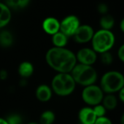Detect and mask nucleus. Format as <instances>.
I'll use <instances>...</instances> for the list:
<instances>
[{"label":"nucleus","instance_id":"f257e3e1","mask_svg":"<svg viewBox=\"0 0 124 124\" xmlns=\"http://www.w3.org/2000/svg\"><path fill=\"white\" fill-rule=\"evenodd\" d=\"M45 61L58 73H70L77 64L76 55L66 47H53L49 49L45 54Z\"/></svg>","mask_w":124,"mask_h":124},{"label":"nucleus","instance_id":"f03ea898","mask_svg":"<svg viewBox=\"0 0 124 124\" xmlns=\"http://www.w3.org/2000/svg\"><path fill=\"white\" fill-rule=\"evenodd\" d=\"M76 83L70 73H58L51 82L52 91L59 96H67L73 93Z\"/></svg>","mask_w":124,"mask_h":124},{"label":"nucleus","instance_id":"7ed1b4c3","mask_svg":"<svg viewBox=\"0 0 124 124\" xmlns=\"http://www.w3.org/2000/svg\"><path fill=\"white\" fill-rule=\"evenodd\" d=\"M76 84L84 87L96 83L98 74L93 66L77 64L70 72Z\"/></svg>","mask_w":124,"mask_h":124},{"label":"nucleus","instance_id":"20e7f679","mask_svg":"<svg viewBox=\"0 0 124 124\" xmlns=\"http://www.w3.org/2000/svg\"><path fill=\"white\" fill-rule=\"evenodd\" d=\"M124 86V75L118 71H109L104 73L100 80L99 87L107 94L119 92Z\"/></svg>","mask_w":124,"mask_h":124},{"label":"nucleus","instance_id":"39448f33","mask_svg":"<svg viewBox=\"0 0 124 124\" xmlns=\"http://www.w3.org/2000/svg\"><path fill=\"white\" fill-rule=\"evenodd\" d=\"M115 37L109 30L100 29L96 32L91 39L92 49L97 53H102L109 51L114 46Z\"/></svg>","mask_w":124,"mask_h":124},{"label":"nucleus","instance_id":"423d86ee","mask_svg":"<svg viewBox=\"0 0 124 124\" xmlns=\"http://www.w3.org/2000/svg\"><path fill=\"white\" fill-rule=\"evenodd\" d=\"M104 96V92L101 88L95 84L85 87L82 91L83 101L90 106H96L101 104Z\"/></svg>","mask_w":124,"mask_h":124},{"label":"nucleus","instance_id":"0eeeda50","mask_svg":"<svg viewBox=\"0 0 124 124\" xmlns=\"http://www.w3.org/2000/svg\"><path fill=\"white\" fill-rule=\"evenodd\" d=\"M80 26L79 18L74 15L65 17L60 22V31L67 37H73L79 26Z\"/></svg>","mask_w":124,"mask_h":124},{"label":"nucleus","instance_id":"6e6552de","mask_svg":"<svg viewBox=\"0 0 124 124\" xmlns=\"http://www.w3.org/2000/svg\"><path fill=\"white\" fill-rule=\"evenodd\" d=\"M76 58L79 64L92 66L97 60V53L92 48L84 47L78 50Z\"/></svg>","mask_w":124,"mask_h":124},{"label":"nucleus","instance_id":"1a4fd4ad","mask_svg":"<svg viewBox=\"0 0 124 124\" xmlns=\"http://www.w3.org/2000/svg\"><path fill=\"white\" fill-rule=\"evenodd\" d=\"M93 34V29L89 25L84 24L79 26V28L73 35V37L75 42H77L78 43L84 44L91 41Z\"/></svg>","mask_w":124,"mask_h":124},{"label":"nucleus","instance_id":"9d476101","mask_svg":"<svg viewBox=\"0 0 124 124\" xmlns=\"http://www.w3.org/2000/svg\"><path fill=\"white\" fill-rule=\"evenodd\" d=\"M78 117L82 124H94L97 118L93 108L90 107H83L79 112Z\"/></svg>","mask_w":124,"mask_h":124},{"label":"nucleus","instance_id":"9b49d317","mask_svg":"<svg viewBox=\"0 0 124 124\" xmlns=\"http://www.w3.org/2000/svg\"><path fill=\"white\" fill-rule=\"evenodd\" d=\"M42 29L48 34L53 35L60 31V22L53 17H48L42 22Z\"/></svg>","mask_w":124,"mask_h":124},{"label":"nucleus","instance_id":"f8f14e48","mask_svg":"<svg viewBox=\"0 0 124 124\" xmlns=\"http://www.w3.org/2000/svg\"><path fill=\"white\" fill-rule=\"evenodd\" d=\"M53 94V91L51 88L47 85L42 84L37 87L36 90V97L41 102L48 101Z\"/></svg>","mask_w":124,"mask_h":124},{"label":"nucleus","instance_id":"ddd939ff","mask_svg":"<svg viewBox=\"0 0 124 124\" xmlns=\"http://www.w3.org/2000/svg\"><path fill=\"white\" fill-rule=\"evenodd\" d=\"M11 11L7 5L0 2V29L7 26L11 20Z\"/></svg>","mask_w":124,"mask_h":124},{"label":"nucleus","instance_id":"4468645a","mask_svg":"<svg viewBox=\"0 0 124 124\" xmlns=\"http://www.w3.org/2000/svg\"><path fill=\"white\" fill-rule=\"evenodd\" d=\"M34 72V66L29 61H23L18 67V73L23 78H28Z\"/></svg>","mask_w":124,"mask_h":124},{"label":"nucleus","instance_id":"2eb2a0df","mask_svg":"<svg viewBox=\"0 0 124 124\" xmlns=\"http://www.w3.org/2000/svg\"><path fill=\"white\" fill-rule=\"evenodd\" d=\"M68 42V37L60 31L52 35V42L55 47H65Z\"/></svg>","mask_w":124,"mask_h":124},{"label":"nucleus","instance_id":"dca6fc26","mask_svg":"<svg viewBox=\"0 0 124 124\" xmlns=\"http://www.w3.org/2000/svg\"><path fill=\"white\" fill-rule=\"evenodd\" d=\"M101 104L107 110H113L117 105V97L114 94H107L106 96H104Z\"/></svg>","mask_w":124,"mask_h":124},{"label":"nucleus","instance_id":"f3484780","mask_svg":"<svg viewBox=\"0 0 124 124\" xmlns=\"http://www.w3.org/2000/svg\"><path fill=\"white\" fill-rule=\"evenodd\" d=\"M99 23L100 26L101 27V29L111 31L115 24V19L112 16L106 14L101 18Z\"/></svg>","mask_w":124,"mask_h":124},{"label":"nucleus","instance_id":"a211bd4d","mask_svg":"<svg viewBox=\"0 0 124 124\" xmlns=\"http://www.w3.org/2000/svg\"><path fill=\"white\" fill-rule=\"evenodd\" d=\"M13 43V34L8 31H2L0 32V45L2 47H10Z\"/></svg>","mask_w":124,"mask_h":124},{"label":"nucleus","instance_id":"6ab92c4d","mask_svg":"<svg viewBox=\"0 0 124 124\" xmlns=\"http://www.w3.org/2000/svg\"><path fill=\"white\" fill-rule=\"evenodd\" d=\"M30 0H6V5L9 8L22 9L29 5Z\"/></svg>","mask_w":124,"mask_h":124},{"label":"nucleus","instance_id":"aec40b11","mask_svg":"<svg viewBox=\"0 0 124 124\" xmlns=\"http://www.w3.org/2000/svg\"><path fill=\"white\" fill-rule=\"evenodd\" d=\"M55 120V114L51 110L43 112L40 116V124H53Z\"/></svg>","mask_w":124,"mask_h":124},{"label":"nucleus","instance_id":"412c9836","mask_svg":"<svg viewBox=\"0 0 124 124\" xmlns=\"http://www.w3.org/2000/svg\"><path fill=\"white\" fill-rule=\"evenodd\" d=\"M100 59L101 63L106 66L110 65L113 62V56L109 51L100 53Z\"/></svg>","mask_w":124,"mask_h":124},{"label":"nucleus","instance_id":"4be33fe9","mask_svg":"<svg viewBox=\"0 0 124 124\" xmlns=\"http://www.w3.org/2000/svg\"><path fill=\"white\" fill-rule=\"evenodd\" d=\"M92 108H93V110L94 114L96 116V117L105 116L106 112H107V109L104 108V107L101 104L93 106V107H92Z\"/></svg>","mask_w":124,"mask_h":124},{"label":"nucleus","instance_id":"5701e85b","mask_svg":"<svg viewBox=\"0 0 124 124\" xmlns=\"http://www.w3.org/2000/svg\"><path fill=\"white\" fill-rule=\"evenodd\" d=\"M6 120L9 124H21L22 123L21 117L17 114L10 115L6 118Z\"/></svg>","mask_w":124,"mask_h":124},{"label":"nucleus","instance_id":"b1692460","mask_svg":"<svg viewBox=\"0 0 124 124\" xmlns=\"http://www.w3.org/2000/svg\"><path fill=\"white\" fill-rule=\"evenodd\" d=\"M94 124H112V123L109 117L106 116H103V117H97Z\"/></svg>","mask_w":124,"mask_h":124},{"label":"nucleus","instance_id":"393cba45","mask_svg":"<svg viewBox=\"0 0 124 124\" xmlns=\"http://www.w3.org/2000/svg\"><path fill=\"white\" fill-rule=\"evenodd\" d=\"M97 10L99 11V13H100L101 14L103 15H106V13L108 11V7L106 4L104 3H101L98 5L97 7Z\"/></svg>","mask_w":124,"mask_h":124},{"label":"nucleus","instance_id":"a878e982","mask_svg":"<svg viewBox=\"0 0 124 124\" xmlns=\"http://www.w3.org/2000/svg\"><path fill=\"white\" fill-rule=\"evenodd\" d=\"M117 57L118 58L124 63V44H123L117 50Z\"/></svg>","mask_w":124,"mask_h":124},{"label":"nucleus","instance_id":"bb28decb","mask_svg":"<svg viewBox=\"0 0 124 124\" xmlns=\"http://www.w3.org/2000/svg\"><path fill=\"white\" fill-rule=\"evenodd\" d=\"M118 96H119V99L120 100L124 103V86L120 89V91L118 92Z\"/></svg>","mask_w":124,"mask_h":124},{"label":"nucleus","instance_id":"cd10ccee","mask_svg":"<svg viewBox=\"0 0 124 124\" xmlns=\"http://www.w3.org/2000/svg\"><path fill=\"white\" fill-rule=\"evenodd\" d=\"M8 77V74L5 71H2L0 72V78L1 79H5Z\"/></svg>","mask_w":124,"mask_h":124},{"label":"nucleus","instance_id":"c85d7f7f","mask_svg":"<svg viewBox=\"0 0 124 124\" xmlns=\"http://www.w3.org/2000/svg\"><path fill=\"white\" fill-rule=\"evenodd\" d=\"M120 30L124 33V18L121 20L120 23Z\"/></svg>","mask_w":124,"mask_h":124},{"label":"nucleus","instance_id":"c756f323","mask_svg":"<svg viewBox=\"0 0 124 124\" xmlns=\"http://www.w3.org/2000/svg\"><path fill=\"white\" fill-rule=\"evenodd\" d=\"M0 124H9L5 118L0 117Z\"/></svg>","mask_w":124,"mask_h":124},{"label":"nucleus","instance_id":"7c9ffc66","mask_svg":"<svg viewBox=\"0 0 124 124\" xmlns=\"http://www.w3.org/2000/svg\"><path fill=\"white\" fill-rule=\"evenodd\" d=\"M120 124H124V112L122 114L120 117Z\"/></svg>","mask_w":124,"mask_h":124},{"label":"nucleus","instance_id":"2f4dec72","mask_svg":"<svg viewBox=\"0 0 124 124\" xmlns=\"http://www.w3.org/2000/svg\"><path fill=\"white\" fill-rule=\"evenodd\" d=\"M27 124H40V123H36V122H30Z\"/></svg>","mask_w":124,"mask_h":124}]
</instances>
